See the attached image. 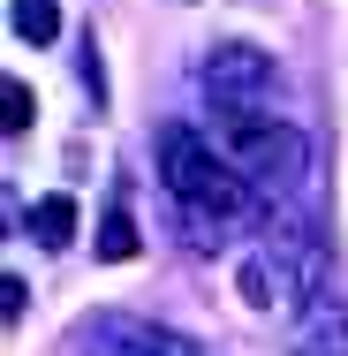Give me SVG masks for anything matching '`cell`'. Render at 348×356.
Masks as SVG:
<instances>
[{
	"label": "cell",
	"mask_w": 348,
	"mask_h": 356,
	"mask_svg": "<svg viewBox=\"0 0 348 356\" xmlns=\"http://www.w3.org/2000/svg\"><path fill=\"white\" fill-rule=\"evenodd\" d=\"M235 288H242V303H250V311H288V303H303V296H310V273H303L280 243H265V250H250V258H242Z\"/></svg>",
	"instance_id": "obj_5"
},
{
	"label": "cell",
	"mask_w": 348,
	"mask_h": 356,
	"mask_svg": "<svg viewBox=\"0 0 348 356\" xmlns=\"http://www.w3.org/2000/svg\"><path fill=\"white\" fill-rule=\"evenodd\" d=\"M23 296H31V288L15 281V273H8V281H0V318H8V326H15V318H23Z\"/></svg>",
	"instance_id": "obj_11"
},
{
	"label": "cell",
	"mask_w": 348,
	"mask_h": 356,
	"mask_svg": "<svg viewBox=\"0 0 348 356\" xmlns=\"http://www.w3.org/2000/svg\"><path fill=\"white\" fill-rule=\"evenodd\" d=\"M288 349L295 356H348V303L326 296V288H310L295 303V318H288Z\"/></svg>",
	"instance_id": "obj_6"
},
{
	"label": "cell",
	"mask_w": 348,
	"mask_h": 356,
	"mask_svg": "<svg viewBox=\"0 0 348 356\" xmlns=\"http://www.w3.org/2000/svg\"><path fill=\"white\" fill-rule=\"evenodd\" d=\"M273 54H258V46H212L205 61V91L219 99V106H258V99H273Z\"/></svg>",
	"instance_id": "obj_4"
},
{
	"label": "cell",
	"mask_w": 348,
	"mask_h": 356,
	"mask_svg": "<svg viewBox=\"0 0 348 356\" xmlns=\"http://www.w3.org/2000/svg\"><path fill=\"white\" fill-rule=\"evenodd\" d=\"M61 31V15H53V0H15V38H31V46H46Z\"/></svg>",
	"instance_id": "obj_10"
},
{
	"label": "cell",
	"mask_w": 348,
	"mask_h": 356,
	"mask_svg": "<svg viewBox=\"0 0 348 356\" xmlns=\"http://www.w3.org/2000/svg\"><path fill=\"white\" fill-rule=\"evenodd\" d=\"M159 182H167L190 213H212V220H235L250 205V175H242L227 152H212L190 122H167V129H159Z\"/></svg>",
	"instance_id": "obj_1"
},
{
	"label": "cell",
	"mask_w": 348,
	"mask_h": 356,
	"mask_svg": "<svg viewBox=\"0 0 348 356\" xmlns=\"http://www.w3.org/2000/svg\"><path fill=\"white\" fill-rule=\"evenodd\" d=\"M0 106H8V114H0V129H8V137H23V129H31V114H38V99H31V83H23V76H8V83H0Z\"/></svg>",
	"instance_id": "obj_9"
},
{
	"label": "cell",
	"mask_w": 348,
	"mask_h": 356,
	"mask_svg": "<svg viewBox=\"0 0 348 356\" xmlns=\"http://www.w3.org/2000/svg\"><path fill=\"white\" fill-rule=\"evenodd\" d=\"M144 250V235H137V220L122 213V205H114V213L99 220V258H106V266H122V258H137Z\"/></svg>",
	"instance_id": "obj_8"
},
{
	"label": "cell",
	"mask_w": 348,
	"mask_h": 356,
	"mask_svg": "<svg viewBox=\"0 0 348 356\" xmlns=\"http://www.w3.org/2000/svg\"><path fill=\"white\" fill-rule=\"evenodd\" d=\"M83 356H197V341L151 326V318H129V311H99L83 326Z\"/></svg>",
	"instance_id": "obj_3"
},
{
	"label": "cell",
	"mask_w": 348,
	"mask_h": 356,
	"mask_svg": "<svg viewBox=\"0 0 348 356\" xmlns=\"http://www.w3.org/2000/svg\"><path fill=\"white\" fill-rule=\"evenodd\" d=\"M227 159L250 182H265V190H295L310 175V144L295 137L288 122L258 114V106H227Z\"/></svg>",
	"instance_id": "obj_2"
},
{
	"label": "cell",
	"mask_w": 348,
	"mask_h": 356,
	"mask_svg": "<svg viewBox=\"0 0 348 356\" xmlns=\"http://www.w3.org/2000/svg\"><path fill=\"white\" fill-rule=\"evenodd\" d=\"M31 235H38L46 250H61L76 235V197H38V205H31Z\"/></svg>",
	"instance_id": "obj_7"
}]
</instances>
